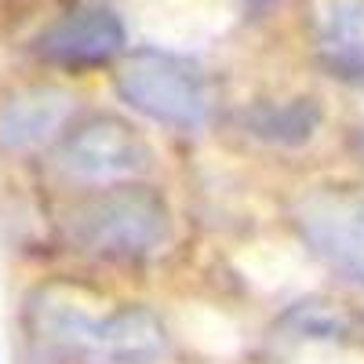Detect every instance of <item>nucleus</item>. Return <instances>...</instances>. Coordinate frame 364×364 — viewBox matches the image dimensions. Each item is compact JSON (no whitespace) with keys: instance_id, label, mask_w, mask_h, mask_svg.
<instances>
[{"instance_id":"5","label":"nucleus","mask_w":364,"mask_h":364,"mask_svg":"<svg viewBox=\"0 0 364 364\" xmlns=\"http://www.w3.org/2000/svg\"><path fill=\"white\" fill-rule=\"evenodd\" d=\"M291 223L306 252L353 288H364V190L357 186H317L306 190Z\"/></svg>"},{"instance_id":"3","label":"nucleus","mask_w":364,"mask_h":364,"mask_svg":"<svg viewBox=\"0 0 364 364\" xmlns=\"http://www.w3.org/2000/svg\"><path fill=\"white\" fill-rule=\"evenodd\" d=\"M113 95L149 124L171 132H204L215 117V80L197 58L142 44L113 66Z\"/></svg>"},{"instance_id":"7","label":"nucleus","mask_w":364,"mask_h":364,"mask_svg":"<svg viewBox=\"0 0 364 364\" xmlns=\"http://www.w3.org/2000/svg\"><path fill=\"white\" fill-rule=\"evenodd\" d=\"M80 99L63 84H22L0 99V154H41L77 124Z\"/></svg>"},{"instance_id":"8","label":"nucleus","mask_w":364,"mask_h":364,"mask_svg":"<svg viewBox=\"0 0 364 364\" xmlns=\"http://www.w3.org/2000/svg\"><path fill=\"white\" fill-rule=\"evenodd\" d=\"M321 124H324V106L314 95L255 99L240 109V128H245V135H252L273 149L310 146L317 139Z\"/></svg>"},{"instance_id":"4","label":"nucleus","mask_w":364,"mask_h":364,"mask_svg":"<svg viewBox=\"0 0 364 364\" xmlns=\"http://www.w3.org/2000/svg\"><path fill=\"white\" fill-rule=\"evenodd\" d=\"M154 161L157 154L149 139L117 113H91L77 120L55 146V168L87 190L142 182V175L154 171Z\"/></svg>"},{"instance_id":"2","label":"nucleus","mask_w":364,"mask_h":364,"mask_svg":"<svg viewBox=\"0 0 364 364\" xmlns=\"http://www.w3.org/2000/svg\"><path fill=\"white\" fill-rule=\"evenodd\" d=\"M66 245L95 262L142 266L157 259L175 237V215L161 190L146 182H124L91 190L63 219Z\"/></svg>"},{"instance_id":"1","label":"nucleus","mask_w":364,"mask_h":364,"mask_svg":"<svg viewBox=\"0 0 364 364\" xmlns=\"http://www.w3.org/2000/svg\"><path fill=\"white\" fill-rule=\"evenodd\" d=\"M26 343L41 364H161L168 328L149 306L87 310L58 288H41L26 302Z\"/></svg>"},{"instance_id":"6","label":"nucleus","mask_w":364,"mask_h":364,"mask_svg":"<svg viewBox=\"0 0 364 364\" xmlns=\"http://www.w3.org/2000/svg\"><path fill=\"white\" fill-rule=\"evenodd\" d=\"M37 63L66 73H91L117 66L128 48V26L106 4H84L48 22L41 33L29 41Z\"/></svg>"},{"instance_id":"10","label":"nucleus","mask_w":364,"mask_h":364,"mask_svg":"<svg viewBox=\"0 0 364 364\" xmlns=\"http://www.w3.org/2000/svg\"><path fill=\"white\" fill-rule=\"evenodd\" d=\"M277 343H360L364 317L346 302L331 299H299L273 324Z\"/></svg>"},{"instance_id":"11","label":"nucleus","mask_w":364,"mask_h":364,"mask_svg":"<svg viewBox=\"0 0 364 364\" xmlns=\"http://www.w3.org/2000/svg\"><path fill=\"white\" fill-rule=\"evenodd\" d=\"M353 149H357V157H360V164H364V120L353 128Z\"/></svg>"},{"instance_id":"9","label":"nucleus","mask_w":364,"mask_h":364,"mask_svg":"<svg viewBox=\"0 0 364 364\" xmlns=\"http://www.w3.org/2000/svg\"><path fill=\"white\" fill-rule=\"evenodd\" d=\"M314 63L331 80L364 91V0H331Z\"/></svg>"}]
</instances>
